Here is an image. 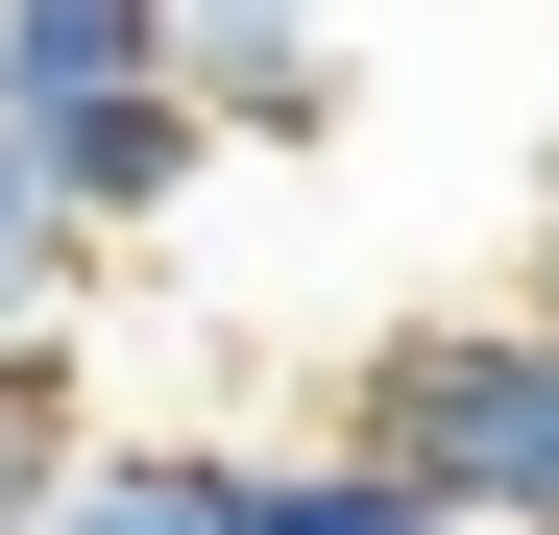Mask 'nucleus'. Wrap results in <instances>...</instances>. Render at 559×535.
Here are the masks:
<instances>
[{
	"instance_id": "7ed1b4c3",
	"label": "nucleus",
	"mask_w": 559,
	"mask_h": 535,
	"mask_svg": "<svg viewBox=\"0 0 559 535\" xmlns=\"http://www.w3.org/2000/svg\"><path fill=\"white\" fill-rule=\"evenodd\" d=\"M0 170H25L73 243H146V219H195L219 122H195V98H98V122H49V146H0Z\"/></svg>"
},
{
	"instance_id": "39448f33",
	"label": "nucleus",
	"mask_w": 559,
	"mask_h": 535,
	"mask_svg": "<svg viewBox=\"0 0 559 535\" xmlns=\"http://www.w3.org/2000/svg\"><path fill=\"white\" fill-rule=\"evenodd\" d=\"M49 535H243V438H98L49 487Z\"/></svg>"
},
{
	"instance_id": "20e7f679",
	"label": "nucleus",
	"mask_w": 559,
	"mask_h": 535,
	"mask_svg": "<svg viewBox=\"0 0 559 535\" xmlns=\"http://www.w3.org/2000/svg\"><path fill=\"white\" fill-rule=\"evenodd\" d=\"M98 98H170V0H0V146H49Z\"/></svg>"
},
{
	"instance_id": "0eeeda50",
	"label": "nucleus",
	"mask_w": 559,
	"mask_h": 535,
	"mask_svg": "<svg viewBox=\"0 0 559 535\" xmlns=\"http://www.w3.org/2000/svg\"><path fill=\"white\" fill-rule=\"evenodd\" d=\"M98 463V414H73V341H0V535H49V487Z\"/></svg>"
},
{
	"instance_id": "6e6552de",
	"label": "nucleus",
	"mask_w": 559,
	"mask_h": 535,
	"mask_svg": "<svg viewBox=\"0 0 559 535\" xmlns=\"http://www.w3.org/2000/svg\"><path fill=\"white\" fill-rule=\"evenodd\" d=\"M535 317H559V170H535Z\"/></svg>"
},
{
	"instance_id": "f03ea898",
	"label": "nucleus",
	"mask_w": 559,
	"mask_h": 535,
	"mask_svg": "<svg viewBox=\"0 0 559 535\" xmlns=\"http://www.w3.org/2000/svg\"><path fill=\"white\" fill-rule=\"evenodd\" d=\"M170 98L219 146H317L341 122V0H170Z\"/></svg>"
},
{
	"instance_id": "423d86ee",
	"label": "nucleus",
	"mask_w": 559,
	"mask_h": 535,
	"mask_svg": "<svg viewBox=\"0 0 559 535\" xmlns=\"http://www.w3.org/2000/svg\"><path fill=\"white\" fill-rule=\"evenodd\" d=\"M243 535H462V511H414L390 463H341V438H243Z\"/></svg>"
},
{
	"instance_id": "f257e3e1",
	"label": "nucleus",
	"mask_w": 559,
	"mask_h": 535,
	"mask_svg": "<svg viewBox=\"0 0 559 535\" xmlns=\"http://www.w3.org/2000/svg\"><path fill=\"white\" fill-rule=\"evenodd\" d=\"M341 463H390L414 511L462 535H559V317H414V341H365V390H341Z\"/></svg>"
}]
</instances>
